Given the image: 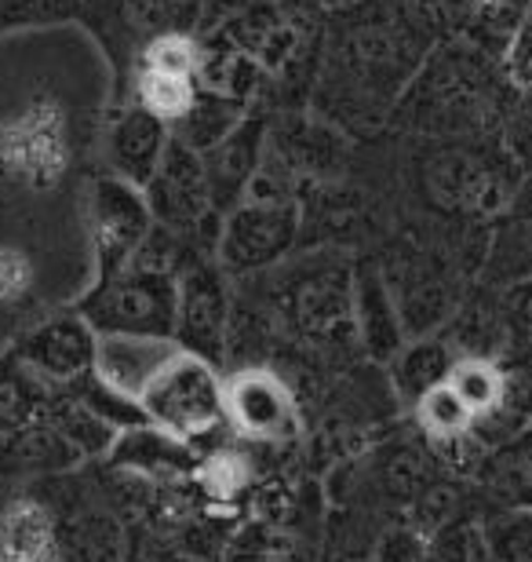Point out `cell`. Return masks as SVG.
I'll use <instances>...</instances> for the list:
<instances>
[{"label":"cell","instance_id":"1","mask_svg":"<svg viewBox=\"0 0 532 562\" xmlns=\"http://www.w3.org/2000/svg\"><path fill=\"white\" fill-rule=\"evenodd\" d=\"M139 406L154 427L183 438L186 446L212 442L223 427H230V420H226V384L212 362L190 351L179 355L154 380Z\"/></svg>","mask_w":532,"mask_h":562},{"label":"cell","instance_id":"2","mask_svg":"<svg viewBox=\"0 0 532 562\" xmlns=\"http://www.w3.org/2000/svg\"><path fill=\"white\" fill-rule=\"evenodd\" d=\"M179 281L172 274H154L143 267H121L84 303L81 318L103 333H143L176 336Z\"/></svg>","mask_w":532,"mask_h":562},{"label":"cell","instance_id":"3","mask_svg":"<svg viewBox=\"0 0 532 562\" xmlns=\"http://www.w3.org/2000/svg\"><path fill=\"white\" fill-rule=\"evenodd\" d=\"M70 165V132L55 103L30 106L0 128V172L26 187H52Z\"/></svg>","mask_w":532,"mask_h":562},{"label":"cell","instance_id":"4","mask_svg":"<svg viewBox=\"0 0 532 562\" xmlns=\"http://www.w3.org/2000/svg\"><path fill=\"white\" fill-rule=\"evenodd\" d=\"M226 420L237 435L263 446L292 442L299 435L296 395L270 369H237L226 380Z\"/></svg>","mask_w":532,"mask_h":562},{"label":"cell","instance_id":"5","mask_svg":"<svg viewBox=\"0 0 532 562\" xmlns=\"http://www.w3.org/2000/svg\"><path fill=\"white\" fill-rule=\"evenodd\" d=\"M299 231V209L292 201H256L237 209L219 234V256L230 271H263L278 263Z\"/></svg>","mask_w":532,"mask_h":562},{"label":"cell","instance_id":"6","mask_svg":"<svg viewBox=\"0 0 532 562\" xmlns=\"http://www.w3.org/2000/svg\"><path fill=\"white\" fill-rule=\"evenodd\" d=\"M183 355L176 336H143V333H103L95 344V380L113 395L143 402L150 384Z\"/></svg>","mask_w":532,"mask_h":562},{"label":"cell","instance_id":"7","mask_svg":"<svg viewBox=\"0 0 532 562\" xmlns=\"http://www.w3.org/2000/svg\"><path fill=\"white\" fill-rule=\"evenodd\" d=\"M226 322H230V300L215 267H186L179 278V307H176V340L183 351L219 366L226 347Z\"/></svg>","mask_w":532,"mask_h":562},{"label":"cell","instance_id":"8","mask_svg":"<svg viewBox=\"0 0 532 562\" xmlns=\"http://www.w3.org/2000/svg\"><path fill=\"white\" fill-rule=\"evenodd\" d=\"M92 231L106 274L121 271L154 231L150 201L128 179H103L92 198Z\"/></svg>","mask_w":532,"mask_h":562},{"label":"cell","instance_id":"9","mask_svg":"<svg viewBox=\"0 0 532 562\" xmlns=\"http://www.w3.org/2000/svg\"><path fill=\"white\" fill-rule=\"evenodd\" d=\"M146 183H150V212L165 227L190 231L197 223H208V168L197 161L194 146H165L161 161Z\"/></svg>","mask_w":532,"mask_h":562},{"label":"cell","instance_id":"10","mask_svg":"<svg viewBox=\"0 0 532 562\" xmlns=\"http://www.w3.org/2000/svg\"><path fill=\"white\" fill-rule=\"evenodd\" d=\"M95 344L99 333L84 318H55L41 325L37 333L22 344V358L37 373L73 384L88 373H95Z\"/></svg>","mask_w":532,"mask_h":562},{"label":"cell","instance_id":"11","mask_svg":"<svg viewBox=\"0 0 532 562\" xmlns=\"http://www.w3.org/2000/svg\"><path fill=\"white\" fill-rule=\"evenodd\" d=\"M113 460H117L121 468L135 471V475L150 479V482L186 479L197 471L194 446H186L183 438L168 435L154 424L128 427V431L113 442Z\"/></svg>","mask_w":532,"mask_h":562},{"label":"cell","instance_id":"12","mask_svg":"<svg viewBox=\"0 0 532 562\" xmlns=\"http://www.w3.org/2000/svg\"><path fill=\"white\" fill-rule=\"evenodd\" d=\"M478 490L500 512H529L532 508V427L507 438L485 453L478 475Z\"/></svg>","mask_w":532,"mask_h":562},{"label":"cell","instance_id":"13","mask_svg":"<svg viewBox=\"0 0 532 562\" xmlns=\"http://www.w3.org/2000/svg\"><path fill=\"white\" fill-rule=\"evenodd\" d=\"M0 562H63L59 522L37 501H15L0 519Z\"/></svg>","mask_w":532,"mask_h":562},{"label":"cell","instance_id":"14","mask_svg":"<svg viewBox=\"0 0 532 562\" xmlns=\"http://www.w3.org/2000/svg\"><path fill=\"white\" fill-rule=\"evenodd\" d=\"M445 384L456 391L460 402L471 409L474 420L511 402V387H507L503 369L496 362H489V358H478V355L456 358V366L449 369Z\"/></svg>","mask_w":532,"mask_h":562},{"label":"cell","instance_id":"15","mask_svg":"<svg viewBox=\"0 0 532 562\" xmlns=\"http://www.w3.org/2000/svg\"><path fill=\"white\" fill-rule=\"evenodd\" d=\"M63 562H124V533L106 512H84L59 526Z\"/></svg>","mask_w":532,"mask_h":562},{"label":"cell","instance_id":"16","mask_svg":"<svg viewBox=\"0 0 532 562\" xmlns=\"http://www.w3.org/2000/svg\"><path fill=\"white\" fill-rule=\"evenodd\" d=\"M113 154H117V161L128 176L150 179L165 154L161 121L154 114H146V110H132V114L121 121L117 136H113Z\"/></svg>","mask_w":532,"mask_h":562},{"label":"cell","instance_id":"17","mask_svg":"<svg viewBox=\"0 0 532 562\" xmlns=\"http://www.w3.org/2000/svg\"><path fill=\"white\" fill-rule=\"evenodd\" d=\"M452 366H456V358H452L449 344L420 340V344L405 347L398 355V362H394V387L401 391V398L420 402L430 387L445 384Z\"/></svg>","mask_w":532,"mask_h":562},{"label":"cell","instance_id":"18","mask_svg":"<svg viewBox=\"0 0 532 562\" xmlns=\"http://www.w3.org/2000/svg\"><path fill=\"white\" fill-rule=\"evenodd\" d=\"M427 562H493L485 526L471 515H460L434 533H427Z\"/></svg>","mask_w":532,"mask_h":562},{"label":"cell","instance_id":"19","mask_svg":"<svg viewBox=\"0 0 532 562\" xmlns=\"http://www.w3.org/2000/svg\"><path fill=\"white\" fill-rule=\"evenodd\" d=\"M416 420L423 427V438L427 442H438V438H452V435H463L474 427L471 409L463 406L460 395L452 391L449 384H438L430 387L427 395L416 402Z\"/></svg>","mask_w":532,"mask_h":562},{"label":"cell","instance_id":"20","mask_svg":"<svg viewBox=\"0 0 532 562\" xmlns=\"http://www.w3.org/2000/svg\"><path fill=\"white\" fill-rule=\"evenodd\" d=\"M354 318L365 325V340L376 355H387L398 344V322L390 314L387 289L376 278H361V289L354 292Z\"/></svg>","mask_w":532,"mask_h":562},{"label":"cell","instance_id":"21","mask_svg":"<svg viewBox=\"0 0 532 562\" xmlns=\"http://www.w3.org/2000/svg\"><path fill=\"white\" fill-rule=\"evenodd\" d=\"M139 106L157 121H179L194 110V81L190 77H168L143 70L139 77Z\"/></svg>","mask_w":532,"mask_h":562},{"label":"cell","instance_id":"22","mask_svg":"<svg viewBox=\"0 0 532 562\" xmlns=\"http://www.w3.org/2000/svg\"><path fill=\"white\" fill-rule=\"evenodd\" d=\"M485 541L493 562H532V508L529 512H496L485 519Z\"/></svg>","mask_w":532,"mask_h":562},{"label":"cell","instance_id":"23","mask_svg":"<svg viewBox=\"0 0 532 562\" xmlns=\"http://www.w3.org/2000/svg\"><path fill=\"white\" fill-rule=\"evenodd\" d=\"M208 460H197V475L208 497L215 501H234L237 493L252 486V471H248L245 453L237 449H208Z\"/></svg>","mask_w":532,"mask_h":562},{"label":"cell","instance_id":"24","mask_svg":"<svg viewBox=\"0 0 532 562\" xmlns=\"http://www.w3.org/2000/svg\"><path fill=\"white\" fill-rule=\"evenodd\" d=\"M146 70L154 74H168V77H190L201 70V52L190 37H179V33H165L157 37L150 48H146Z\"/></svg>","mask_w":532,"mask_h":562},{"label":"cell","instance_id":"25","mask_svg":"<svg viewBox=\"0 0 532 562\" xmlns=\"http://www.w3.org/2000/svg\"><path fill=\"white\" fill-rule=\"evenodd\" d=\"M372 562H427V533L409 519L387 522L372 544Z\"/></svg>","mask_w":532,"mask_h":562},{"label":"cell","instance_id":"26","mask_svg":"<svg viewBox=\"0 0 532 562\" xmlns=\"http://www.w3.org/2000/svg\"><path fill=\"white\" fill-rule=\"evenodd\" d=\"M503 322L518 344H532V278H522L503 296Z\"/></svg>","mask_w":532,"mask_h":562},{"label":"cell","instance_id":"27","mask_svg":"<svg viewBox=\"0 0 532 562\" xmlns=\"http://www.w3.org/2000/svg\"><path fill=\"white\" fill-rule=\"evenodd\" d=\"M33 281V267L19 249H0V303L26 296Z\"/></svg>","mask_w":532,"mask_h":562},{"label":"cell","instance_id":"28","mask_svg":"<svg viewBox=\"0 0 532 562\" xmlns=\"http://www.w3.org/2000/svg\"><path fill=\"white\" fill-rule=\"evenodd\" d=\"M511 77L532 92V30L525 26L511 44Z\"/></svg>","mask_w":532,"mask_h":562},{"label":"cell","instance_id":"29","mask_svg":"<svg viewBox=\"0 0 532 562\" xmlns=\"http://www.w3.org/2000/svg\"><path fill=\"white\" fill-rule=\"evenodd\" d=\"M525 26L532 30V0H529V22H525Z\"/></svg>","mask_w":532,"mask_h":562},{"label":"cell","instance_id":"30","mask_svg":"<svg viewBox=\"0 0 532 562\" xmlns=\"http://www.w3.org/2000/svg\"><path fill=\"white\" fill-rule=\"evenodd\" d=\"M325 4H336V0H325Z\"/></svg>","mask_w":532,"mask_h":562}]
</instances>
